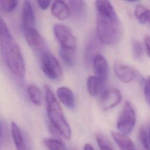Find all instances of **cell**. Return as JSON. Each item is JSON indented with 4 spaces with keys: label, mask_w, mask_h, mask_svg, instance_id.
Wrapping results in <instances>:
<instances>
[{
    "label": "cell",
    "mask_w": 150,
    "mask_h": 150,
    "mask_svg": "<svg viewBox=\"0 0 150 150\" xmlns=\"http://www.w3.org/2000/svg\"><path fill=\"white\" fill-rule=\"evenodd\" d=\"M96 10V32L99 40L107 45L118 43L122 31L118 15L108 1L95 2Z\"/></svg>",
    "instance_id": "6da1fadb"
},
{
    "label": "cell",
    "mask_w": 150,
    "mask_h": 150,
    "mask_svg": "<svg viewBox=\"0 0 150 150\" xmlns=\"http://www.w3.org/2000/svg\"><path fill=\"white\" fill-rule=\"evenodd\" d=\"M0 48L4 60L11 73L19 78H23L26 73V68L21 49L1 16Z\"/></svg>",
    "instance_id": "7a4b0ae2"
},
{
    "label": "cell",
    "mask_w": 150,
    "mask_h": 150,
    "mask_svg": "<svg viewBox=\"0 0 150 150\" xmlns=\"http://www.w3.org/2000/svg\"><path fill=\"white\" fill-rule=\"evenodd\" d=\"M44 89L47 114L52 126L60 135L67 139H70L71 137V128L64 115L60 103L47 85L44 86Z\"/></svg>",
    "instance_id": "3957f363"
},
{
    "label": "cell",
    "mask_w": 150,
    "mask_h": 150,
    "mask_svg": "<svg viewBox=\"0 0 150 150\" xmlns=\"http://www.w3.org/2000/svg\"><path fill=\"white\" fill-rule=\"evenodd\" d=\"M40 63L45 74L52 80H59L63 76L62 68L56 57L50 52L45 51L41 53Z\"/></svg>",
    "instance_id": "277c9868"
},
{
    "label": "cell",
    "mask_w": 150,
    "mask_h": 150,
    "mask_svg": "<svg viewBox=\"0 0 150 150\" xmlns=\"http://www.w3.org/2000/svg\"><path fill=\"white\" fill-rule=\"evenodd\" d=\"M136 122V115L134 108L129 101H126L118 117L117 127L121 134H129L133 130Z\"/></svg>",
    "instance_id": "5b68a950"
},
{
    "label": "cell",
    "mask_w": 150,
    "mask_h": 150,
    "mask_svg": "<svg viewBox=\"0 0 150 150\" xmlns=\"http://www.w3.org/2000/svg\"><path fill=\"white\" fill-rule=\"evenodd\" d=\"M53 29L54 36L60 45V48L69 50L76 49V38L69 27L60 23H56Z\"/></svg>",
    "instance_id": "8992f818"
},
{
    "label": "cell",
    "mask_w": 150,
    "mask_h": 150,
    "mask_svg": "<svg viewBox=\"0 0 150 150\" xmlns=\"http://www.w3.org/2000/svg\"><path fill=\"white\" fill-rule=\"evenodd\" d=\"M23 33L28 44L34 51L40 53L46 51L45 41L36 28L24 30Z\"/></svg>",
    "instance_id": "52a82bcc"
},
{
    "label": "cell",
    "mask_w": 150,
    "mask_h": 150,
    "mask_svg": "<svg viewBox=\"0 0 150 150\" xmlns=\"http://www.w3.org/2000/svg\"><path fill=\"white\" fill-rule=\"evenodd\" d=\"M121 93L117 88H108L105 90L100 98V104L104 110L111 109L121 101Z\"/></svg>",
    "instance_id": "ba28073f"
},
{
    "label": "cell",
    "mask_w": 150,
    "mask_h": 150,
    "mask_svg": "<svg viewBox=\"0 0 150 150\" xmlns=\"http://www.w3.org/2000/svg\"><path fill=\"white\" fill-rule=\"evenodd\" d=\"M96 76L105 84L108 76V66L105 58L100 54H97L93 60Z\"/></svg>",
    "instance_id": "9c48e42d"
},
{
    "label": "cell",
    "mask_w": 150,
    "mask_h": 150,
    "mask_svg": "<svg viewBox=\"0 0 150 150\" xmlns=\"http://www.w3.org/2000/svg\"><path fill=\"white\" fill-rule=\"evenodd\" d=\"M114 71L116 77L124 83H130L135 76L134 70L130 66L118 61L114 63Z\"/></svg>",
    "instance_id": "30bf717a"
},
{
    "label": "cell",
    "mask_w": 150,
    "mask_h": 150,
    "mask_svg": "<svg viewBox=\"0 0 150 150\" xmlns=\"http://www.w3.org/2000/svg\"><path fill=\"white\" fill-rule=\"evenodd\" d=\"M22 23L23 31L36 28L33 9L29 1H23L22 11Z\"/></svg>",
    "instance_id": "8fae6325"
},
{
    "label": "cell",
    "mask_w": 150,
    "mask_h": 150,
    "mask_svg": "<svg viewBox=\"0 0 150 150\" xmlns=\"http://www.w3.org/2000/svg\"><path fill=\"white\" fill-rule=\"evenodd\" d=\"M50 10L52 14L59 20H66L71 15L69 6L64 1H54Z\"/></svg>",
    "instance_id": "7c38bea8"
},
{
    "label": "cell",
    "mask_w": 150,
    "mask_h": 150,
    "mask_svg": "<svg viewBox=\"0 0 150 150\" xmlns=\"http://www.w3.org/2000/svg\"><path fill=\"white\" fill-rule=\"evenodd\" d=\"M57 97L67 108H73L75 106V99L73 91L68 87L62 86L56 90Z\"/></svg>",
    "instance_id": "4fadbf2b"
},
{
    "label": "cell",
    "mask_w": 150,
    "mask_h": 150,
    "mask_svg": "<svg viewBox=\"0 0 150 150\" xmlns=\"http://www.w3.org/2000/svg\"><path fill=\"white\" fill-rule=\"evenodd\" d=\"M111 135L120 150H137L132 141L127 135L112 131Z\"/></svg>",
    "instance_id": "5bb4252c"
},
{
    "label": "cell",
    "mask_w": 150,
    "mask_h": 150,
    "mask_svg": "<svg viewBox=\"0 0 150 150\" xmlns=\"http://www.w3.org/2000/svg\"><path fill=\"white\" fill-rule=\"evenodd\" d=\"M11 134L17 150H28L24 138L18 125L13 121L11 122Z\"/></svg>",
    "instance_id": "9a60e30c"
},
{
    "label": "cell",
    "mask_w": 150,
    "mask_h": 150,
    "mask_svg": "<svg viewBox=\"0 0 150 150\" xmlns=\"http://www.w3.org/2000/svg\"><path fill=\"white\" fill-rule=\"evenodd\" d=\"M104 84L96 76H91L88 77L87 80V88L89 94L95 97L97 96L103 87Z\"/></svg>",
    "instance_id": "2e32d148"
},
{
    "label": "cell",
    "mask_w": 150,
    "mask_h": 150,
    "mask_svg": "<svg viewBox=\"0 0 150 150\" xmlns=\"http://www.w3.org/2000/svg\"><path fill=\"white\" fill-rule=\"evenodd\" d=\"M71 13L76 19L82 18L86 13V4L83 1H69Z\"/></svg>",
    "instance_id": "e0dca14e"
},
{
    "label": "cell",
    "mask_w": 150,
    "mask_h": 150,
    "mask_svg": "<svg viewBox=\"0 0 150 150\" xmlns=\"http://www.w3.org/2000/svg\"><path fill=\"white\" fill-rule=\"evenodd\" d=\"M134 15L139 23L150 25V9L141 4H137L135 8Z\"/></svg>",
    "instance_id": "ac0fdd59"
},
{
    "label": "cell",
    "mask_w": 150,
    "mask_h": 150,
    "mask_svg": "<svg viewBox=\"0 0 150 150\" xmlns=\"http://www.w3.org/2000/svg\"><path fill=\"white\" fill-rule=\"evenodd\" d=\"M28 93L30 101L36 105L39 106L43 103V93L40 88L35 84H29L28 87Z\"/></svg>",
    "instance_id": "d6986e66"
},
{
    "label": "cell",
    "mask_w": 150,
    "mask_h": 150,
    "mask_svg": "<svg viewBox=\"0 0 150 150\" xmlns=\"http://www.w3.org/2000/svg\"><path fill=\"white\" fill-rule=\"evenodd\" d=\"M59 55L67 66L72 67L75 64L76 62V50L64 49L60 47Z\"/></svg>",
    "instance_id": "ffe728a7"
},
{
    "label": "cell",
    "mask_w": 150,
    "mask_h": 150,
    "mask_svg": "<svg viewBox=\"0 0 150 150\" xmlns=\"http://www.w3.org/2000/svg\"><path fill=\"white\" fill-rule=\"evenodd\" d=\"M43 142L48 150H68L64 143L56 138H46Z\"/></svg>",
    "instance_id": "44dd1931"
},
{
    "label": "cell",
    "mask_w": 150,
    "mask_h": 150,
    "mask_svg": "<svg viewBox=\"0 0 150 150\" xmlns=\"http://www.w3.org/2000/svg\"><path fill=\"white\" fill-rule=\"evenodd\" d=\"M96 139L100 150H114L108 140L101 133H97Z\"/></svg>",
    "instance_id": "7402d4cb"
},
{
    "label": "cell",
    "mask_w": 150,
    "mask_h": 150,
    "mask_svg": "<svg viewBox=\"0 0 150 150\" xmlns=\"http://www.w3.org/2000/svg\"><path fill=\"white\" fill-rule=\"evenodd\" d=\"M19 2L17 0H0V6L5 12L10 13L17 8Z\"/></svg>",
    "instance_id": "603a6c76"
},
{
    "label": "cell",
    "mask_w": 150,
    "mask_h": 150,
    "mask_svg": "<svg viewBox=\"0 0 150 150\" xmlns=\"http://www.w3.org/2000/svg\"><path fill=\"white\" fill-rule=\"evenodd\" d=\"M139 139L145 149L150 150V143L148 132L143 126H142L139 130Z\"/></svg>",
    "instance_id": "cb8c5ba5"
},
{
    "label": "cell",
    "mask_w": 150,
    "mask_h": 150,
    "mask_svg": "<svg viewBox=\"0 0 150 150\" xmlns=\"http://www.w3.org/2000/svg\"><path fill=\"white\" fill-rule=\"evenodd\" d=\"M132 50L134 57L137 59H139L142 55V46L138 40H135L132 43Z\"/></svg>",
    "instance_id": "d4e9b609"
},
{
    "label": "cell",
    "mask_w": 150,
    "mask_h": 150,
    "mask_svg": "<svg viewBox=\"0 0 150 150\" xmlns=\"http://www.w3.org/2000/svg\"><path fill=\"white\" fill-rule=\"evenodd\" d=\"M97 46L96 45V43H94V42H91L90 44H88L87 49H86V59L88 62H90L91 60H93V59L94 56H96L94 54L95 51L97 49Z\"/></svg>",
    "instance_id": "484cf974"
},
{
    "label": "cell",
    "mask_w": 150,
    "mask_h": 150,
    "mask_svg": "<svg viewBox=\"0 0 150 150\" xmlns=\"http://www.w3.org/2000/svg\"><path fill=\"white\" fill-rule=\"evenodd\" d=\"M144 93L145 96V98L150 107V76H148L145 80Z\"/></svg>",
    "instance_id": "4316f807"
},
{
    "label": "cell",
    "mask_w": 150,
    "mask_h": 150,
    "mask_svg": "<svg viewBox=\"0 0 150 150\" xmlns=\"http://www.w3.org/2000/svg\"><path fill=\"white\" fill-rule=\"evenodd\" d=\"M145 50L147 54L150 57V35H146L144 39Z\"/></svg>",
    "instance_id": "83f0119b"
},
{
    "label": "cell",
    "mask_w": 150,
    "mask_h": 150,
    "mask_svg": "<svg viewBox=\"0 0 150 150\" xmlns=\"http://www.w3.org/2000/svg\"><path fill=\"white\" fill-rule=\"evenodd\" d=\"M39 7L42 10H46L50 6L52 1H37Z\"/></svg>",
    "instance_id": "f1b7e54d"
},
{
    "label": "cell",
    "mask_w": 150,
    "mask_h": 150,
    "mask_svg": "<svg viewBox=\"0 0 150 150\" xmlns=\"http://www.w3.org/2000/svg\"><path fill=\"white\" fill-rule=\"evenodd\" d=\"M84 150H94V149L91 144H90L88 143H86L84 145Z\"/></svg>",
    "instance_id": "f546056e"
},
{
    "label": "cell",
    "mask_w": 150,
    "mask_h": 150,
    "mask_svg": "<svg viewBox=\"0 0 150 150\" xmlns=\"http://www.w3.org/2000/svg\"><path fill=\"white\" fill-rule=\"evenodd\" d=\"M148 135H149V143H150V122H149V126H148Z\"/></svg>",
    "instance_id": "4dcf8cb0"
},
{
    "label": "cell",
    "mask_w": 150,
    "mask_h": 150,
    "mask_svg": "<svg viewBox=\"0 0 150 150\" xmlns=\"http://www.w3.org/2000/svg\"><path fill=\"white\" fill-rule=\"evenodd\" d=\"M1 127H0V138H1Z\"/></svg>",
    "instance_id": "1f68e13d"
}]
</instances>
